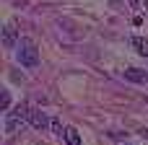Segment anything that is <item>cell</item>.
Segmentation results:
<instances>
[{
    "mask_svg": "<svg viewBox=\"0 0 148 145\" xmlns=\"http://www.w3.org/2000/svg\"><path fill=\"white\" fill-rule=\"evenodd\" d=\"M16 60H18L23 67H36V65H39V49H36V44H34V39L23 36V39L18 42V47H16Z\"/></svg>",
    "mask_w": 148,
    "mask_h": 145,
    "instance_id": "obj_1",
    "label": "cell"
},
{
    "mask_svg": "<svg viewBox=\"0 0 148 145\" xmlns=\"http://www.w3.org/2000/svg\"><path fill=\"white\" fill-rule=\"evenodd\" d=\"M23 119H29V106H26V104H18L13 112H5V130L13 132Z\"/></svg>",
    "mask_w": 148,
    "mask_h": 145,
    "instance_id": "obj_2",
    "label": "cell"
},
{
    "mask_svg": "<svg viewBox=\"0 0 148 145\" xmlns=\"http://www.w3.org/2000/svg\"><path fill=\"white\" fill-rule=\"evenodd\" d=\"M26 122H29L34 130H47L52 119H49V117H47L42 109H29V119H26Z\"/></svg>",
    "mask_w": 148,
    "mask_h": 145,
    "instance_id": "obj_3",
    "label": "cell"
},
{
    "mask_svg": "<svg viewBox=\"0 0 148 145\" xmlns=\"http://www.w3.org/2000/svg\"><path fill=\"white\" fill-rule=\"evenodd\" d=\"M18 31H16V26L13 23H8L5 29H3V47L5 49H13V47H18Z\"/></svg>",
    "mask_w": 148,
    "mask_h": 145,
    "instance_id": "obj_4",
    "label": "cell"
},
{
    "mask_svg": "<svg viewBox=\"0 0 148 145\" xmlns=\"http://www.w3.org/2000/svg\"><path fill=\"white\" fill-rule=\"evenodd\" d=\"M125 78L133 80V83H148V73L140 70V67H127L125 70Z\"/></svg>",
    "mask_w": 148,
    "mask_h": 145,
    "instance_id": "obj_5",
    "label": "cell"
},
{
    "mask_svg": "<svg viewBox=\"0 0 148 145\" xmlns=\"http://www.w3.org/2000/svg\"><path fill=\"white\" fill-rule=\"evenodd\" d=\"M130 44H133V49H135L138 54L148 57V39H143V36H133V39H130Z\"/></svg>",
    "mask_w": 148,
    "mask_h": 145,
    "instance_id": "obj_6",
    "label": "cell"
},
{
    "mask_svg": "<svg viewBox=\"0 0 148 145\" xmlns=\"http://www.w3.org/2000/svg\"><path fill=\"white\" fill-rule=\"evenodd\" d=\"M62 138H65V143H68V145H83V143H81V135H78V130H75V127H65Z\"/></svg>",
    "mask_w": 148,
    "mask_h": 145,
    "instance_id": "obj_7",
    "label": "cell"
},
{
    "mask_svg": "<svg viewBox=\"0 0 148 145\" xmlns=\"http://www.w3.org/2000/svg\"><path fill=\"white\" fill-rule=\"evenodd\" d=\"M0 109H3V114L10 109V93L8 91H0Z\"/></svg>",
    "mask_w": 148,
    "mask_h": 145,
    "instance_id": "obj_8",
    "label": "cell"
},
{
    "mask_svg": "<svg viewBox=\"0 0 148 145\" xmlns=\"http://www.w3.org/2000/svg\"><path fill=\"white\" fill-rule=\"evenodd\" d=\"M49 130H52L55 135H60V138H62V132H65V127H62V122H60L57 117H52V122H49Z\"/></svg>",
    "mask_w": 148,
    "mask_h": 145,
    "instance_id": "obj_9",
    "label": "cell"
},
{
    "mask_svg": "<svg viewBox=\"0 0 148 145\" xmlns=\"http://www.w3.org/2000/svg\"><path fill=\"white\" fill-rule=\"evenodd\" d=\"M130 5H133L135 10H140V0H130Z\"/></svg>",
    "mask_w": 148,
    "mask_h": 145,
    "instance_id": "obj_10",
    "label": "cell"
},
{
    "mask_svg": "<svg viewBox=\"0 0 148 145\" xmlns=\"http://www.w3.org/2000/svg\"><path fill=\"white\" fill-rule=\"evenodd\" d=\"M143 138H146V140H148V130H146V132H143Z\"/></svg>",
    "mask_w": 148,
    "mask_h": 145,
    "instance_id": "obj_11",
    "label": "cell"
}]
</instances>
